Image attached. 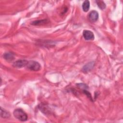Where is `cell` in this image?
Segmentation results:
<instances>
[{"instance_id": "11", "label": "cell", "mask_w": 123, "mask_h": 123, "mask_svg": "<svg viewBox=\"0 0 123 123\" xmlns=\"http://www.w3.org/2000/svg\"><path fill=\"white\" fill-rule=\"evenodd\" d=\"M98 7L101 10H104L106 8V4L105 3L101 0H96V1Z\"/></svg>"}, {"instance_id": "6", "label": "cell", "mask_w": 123, "mask_h": 123, "mask_svg": "<svg viewBox=\"0 0 123 123\" xmlns=\"http://www.w3.org/2000/svg\"><path fill=\"white\" fill-rule=\"evenodd\" d=\"M3 58L8 62H12L14 59V55L11 52H6L3 54Z\"/></svg>"}, {"instance_id": "4", "label": "cell", "mask_w": 123, "mask_h": 123, "mask_svg": "<svg viewBox=\"0 0 123 123\" xmlns=\"http://www.w3.org/2000/svg\"><path fill=\"white\" fill-rule=\"evenodd\" d=\"M28 61L25 60H19L14 62L12 66L15 68H22L27 65Z\"/></svg>"}, {"instance_id": "5", "label": "cell", "mask_w": 123, "mask_h": 123, "mask_svg": "<svg viewBox=\"0 0 123 123\" xmlns=\"http://www.w3.org/2000/svg\"><path fill=\"white\" fill-rule=\"evenodd\" d=\"M88 18L89 20L92 23L96 22L98 18V13L97 11L93 10L90 12L88 14Z\"/></svg>"}, {"instance_id": "7", "label": "cell", "mask_w": 123, "mask_h": 123, "mask_svg": "<svg viewBox=\"0 0 123 123\" xmlns=\"http://www.w3.org/2000/svg\"><path fill=\"white\" fill-rule=\"evenodd\" d=\"M94 66V62H89L83 66V67L82 68V71L85 73L89 72L93 69Z\"/></svg>"}, {"instance_id": "9", "label": "cell", "mask_w": 123, "mask_h": 123, "mask_svg": "<svg viewBox=\"0 0 123 123\" xmlns=\"http://www.w3.org/2000/svg\"><path fill=\"white\" fill-rule=\"evenodd\" d=\"M49 21L48 19H45L43 20H37L36 21L33 22L31 24L34 25H45L48 23H49Z\"/></svg>"}, {"instance_id": "10", "label": "cell", "mask_w": 123, "mask_h": 123, "mask_svg": "<svg viewBox=\"0 0 123 123\" xmlns=\"http://www.w3.org/2000/svg\"><path fill=\"white\" fill-rule=\"evenodd\" d=\"M90 2L89 0H85L82 4V9L85 12H87L89 10Z\"/></svg>"}, {"instance_id": "8", "label": "cell", "mask_w": 123, "mask_h": 123, "mask_svg": "<svg viewBox=\"0 0 123 123\" xmlns=\"http://www.w3.org/2000/svg\"><path fill=\"white\" fill-rule=\"evenodd\" d=\"M10 113L7 111L5 109H2V107H0V116L2 118L4 119L9 118L10 117Z\"/></svg>"}, {"instance_id": "3", "label": "cell", "mask_w": 123, "mask_h": 123, "mask_svg": "<svg viewBox=\"0 0 123 123\" xmlns=\"http://www.w3.org/2000/svg\"><path fill=\"white\" fill-rule=\"evenodd\" d=\"M83 36L84 38L86 40H94L95 37L94 33L92 31L88 30H84L83 31Z\"/></svg>"}, {"instance_id": "1", "label": "cell", "mask_w": 123, "mask_h": 123, "mask_svg": "<svg viewBox=\"0 0 123 123\" xmlns=\"http://www.w3.org/2000/svg\"><path fill=\"white\" fill-rule=\"evenodd\" d=\"M13 114L15 118L22 122L26 121L28 119L27 114L21 109H16L14 110L13 112Z\"/></svg>"}, {"instance_id": "2", "label": "cell", "mask_w": 123, "mask_h": 123, "mask_svg": "<svg viewBox=\"0 0 123 123\" xmlns=\"http://www.w3.org/2000/svg\"><path fill=\"white\" fill-rule=\"evenodd\" d=\"M26 67L28 70L33 71H38L41 69V65L39 63L34 61H28Z\"/></svg>"}]
</instances>
